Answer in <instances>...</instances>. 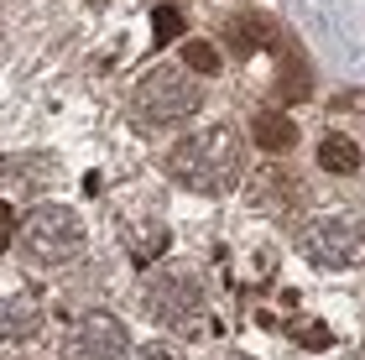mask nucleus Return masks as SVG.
Listing matches in <instances>:
<instances>
[{
    "instance_id": "nucleus-8",
    "label": "nucleus",
    "mask_w": 365,
    "mask_h": 360,
    "mask_svg": "<svg viewBox=\"0 0 365 360\" xmlns=\"http://www.w3.org/2000/svg\"><path fill=\"white\" fill-rule=\"evenodd\" d=\"M37 329H42L37 298H11V303H6V339H11V345H21V339H31Z\"/></svg>"
},
{
    "instance_id": "nucleus-7",
    "label": "nucleus",
    "mask_w": 365,
    "mask_h": 360,
    "mask_svg": "<svg viewBox=\"0 0 365 360\" xmlns=\"http://www.w3.org/2000/svg\"><path fill=\"white\" fill-rule=\"evenodd\" d=\"M251 141L261 146V152H292V141H297V125L282 115V110H267V115H256L251 125Z\"/></svg>"
},
{
    "instance_id": "nucleus-1",
    "label": "nucleus",
    "mask_w": 365,
    "mask_h": 360,
    "mask_svg": "<svg viewBox=\"0 0 365 360\" xmlns=\"http://www.w3.org/2000/svg\"><path fill=\"white\" fill-rule=\"evenodd\" d=\"M168 168L193 193H230L240 178V141L235 130H193L173 146Z\"/></svg>"
},
{
    "instance_id": "nucleus-4",
    "label": "nucleus",
    "mask_w": 365,
    "mask_h": 360,
    "mask_svg": "<svg viewBox=\"0 0 365 360\" xmlns=\"http://www.w3.org/2000/svg\"><path fill=\"white\" fill-rule=\"evenodd\" d=\"M198 100H204V84H193L188 68H152L136 84V115L152 120V125H173V120H188Z\"/></svg>"
},
{
    "instance_id": "nucleus-9",
    "label": "nucleus",
    "mask_w": 365,
    "mask_h": 360,
    "mask_svg": "<svg viewBox=\"0 0 365 360\" xmlns=\"http://www.w3.org/2000/svg\"><path fill=\"white\" fill-rule=\"evenodd\" d=\"M319 162H324L329 173L350 178V173H360V146H355L350 136H339V130H334V136H324V141H319Z\"/></svg>"
},
{
    "instance_id": "nucleus-2",
    "label": "nucleus",
    "mask_w": 365,
    "mask_h": 360,
    "mask_svg": "<svg viewBox=\"0 0 365 360\" xmlns=\"http://www.w3.org/2000/svg\"><path fill=\"white\" fill-rule=\"evenodd\" d=\"M141 303H146V314H152V324H162V329H173L182 339H204L209 334L204 282H198L193 272H182V267H168V272L146 277Z\"/></svg>"
},
{
    "instance_id": "nucleus-6",
    "label": "nucleus",
    "mask_w": 365,
    "mask_h": 360,
    "mask_svg": "<svg viewBox=\"0 0 365 360\" xmlns=\"http://www.w3.org/2000/svg\"><path fill=\"white\" fill-rule=\"evenodd\" d=\"M125 355H130V334L115 314L78 319V329L63 345V360H125Z\"/></svg>"
},
{
    "instance_id": "nucleus-10",
    "label": "nucleus",
    "mask_w": 365,
    "mask_h": 360,
    "mask_svg": "<svg viewBox=\"0 0 365 360\" xmlns=\"http://www.w3.org/2000/svg\"><path fill=\"white\" fill-rule=\"evenodd\" d=\"M261 37H267V21H230V42H235V53L240 58H251V53H261Z\"/></svg>"
},
{
    "instance_id": "nucleus-11",
    "label": "nucleus",
    "mask_w": 365,
    "mask_h": 360,
    "mask_svg": "<svg viewBox=\"0 0 365 360\" xmlns=\"http://www.w3.org/2000/svg\"><path fill=\"white\" fill-rule=\"evenodd\" d=\"M152 31H157V42H173V37H182V16L168 6V11H157L152 16Z\"/></svg>"
},
{
    "instance_id": "nucleus-5",
    "label": "nucleus",
    "mask_w": 365,
    "mask_h": 360,
    "mask_svg": "<svg viewBox=\"0 0 365 360\" xmlns=\"http://www.w3.org/2000/svg\"><path fill=\"white\" fill-rule=\"evenodd\" d=\"M297 251H303L313 267H329V272L355 267V261H360V230H355L350 220H339V215L308 220L303 235H297Z\"/></svg>"
},
{
    "instance_id": "nucleus-13",
    "label": "nucleus",
    "mask_w": 365,
    "mask_h": 360,
    "mask_svg": "<svg viewBox=\"0 0 365 360\" xmlns=\"http://www.w3.org/2000/svg\"><path fill=\"white\" fill-rule=\"evenodd\" d=\"M329 339H334V334H329L324 324H308V329H303V345H308V350H324Z\"/></svg>"
},
{
    "instance_id": "nucleus-12",
    "label": "nucleus",
    "mask_w": 365,
    "mask_h": 360,
    "mask_svg": "<svg viewBox=\"0 0 365 360\" xmlns=\"http://www.w3.org/2000/svg\"><path fill=\"white\" fill-rule=\"evenodd\" d=\"M188 68H198V73H214V68H220V53H214L209 42H188Z\"/></svg>"
},
{
    "instance_id": "nucleus-3",
    "label": "nucleus",
    "mask_w": 365,
    "mask_h": 360,
    "mask_svg": "<svg viewBox=\"0 0 365 360\" xmlns=\"http://www.w3.org/2000/svg\"><path fill=\"white\" fill-rule=\"evenodd\" d=\"M16 251L26 261H37V267H63V261H73L84 251V225H78V215L68 204H42L21 220Z\"/></svg>"
},
{
    "instance_id": "nucleus-15",
    "label": "nucleus",
    "mask_w": 365,
    "mask_h": 360,
    "mask_svg": "<svg viewBox=\"0 0 365 360\" xmlns=\"http://www.w3.org/2000/svg\"><path fill=\"white\" fill-rule=\"evenodd\" d=\"M230 360H240V355H230Z\"/></svg>"
},
{
    "instance_id": "nucleus-14",
    "label": "nucleus",
    "mask_w": 365,
    "mask_h": 360,
    "mask_svg": "<svg viewBox=\"0 0 365 360\" xmlns=\"http://www.w3.org/2000/svg\"><path fill=\"white\" fill-rule=\"evenodd\" d=\"M130 360H178V355H173L168 345H141V350L130 355Z\"/></svg>"
}]
</instances>
